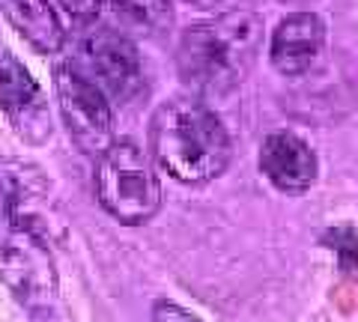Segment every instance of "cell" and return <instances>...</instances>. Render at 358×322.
Wrapping results in <instances>:
<instances>
[{
	"label": "cell",
	"mask_w": 358,
	"mask_h": 322,
	"mask_svg": "<svg viewBox=\"0 0 358 322\" xmlns=\"http://www.w3.org/2000/svg\"><path fill=\"white\" fill-rule=\"evenodd\" d=\"M36 170L21 161H0V275L18 305L45 316L57 305V265L42 227L27 212Z\"/></svg>",
	"instance_id": "1"
},
{
	"label": "cell",
	"mask_w": 358,
	"mask_h": 322,
	"mask_svg": "<svg viewBox=\"0 0 358 322\" xmlns=\"http://www.w3.org/2000/svg\"><path fill=\"white\" fill-rule=\"evenodd\" d=\"M260 48L263 18L248 9H230L182 33L176 45V72L192 93L218 98L251 75Z\"/></svg>",
	"instance_id": "2"
},
{
	"label": "cell",
	"mask_w": 358,
	"mask_h": 322,
	"mask_svg": "<svg viewBox=\"0 0 358 322\" xmlns=\"http://www.w3.org/2000/svg\"><path fill=\"white\" fill-rule=\"evenodd\" d=\"M150 152L159 168L185 185H203L230 164L227 129L197 98H171L150 119Z\"/></svg>",
	"instance_id": "3"
},
{
	"label": "cell",
	"mask_w": 358,
	"mask_h": 322,
	"mask_svg": "<svg viewBox=\"0 0 358 322\" xmlns=\"http://www.w3.org/2000/svg\"><path fill=\"white\" fill-rule=\"evenodd\" d=\"M96 197L120 224L138 227L162 209V182L155 164L138 143L114 140L96 161Z\"/></svg>",
	"instance_id": "4"
},
{
	"label": "cell",
	"mask_w": 358,
	"mask_h": 322,
	"mask_svg": "<svg viewBox=\"0 0 358 322\" xmlns=\"http://www.w3.org/2000/svg\"><path fill=\"white\" fill-rule=\"evenodd\" d=\"M54 93H57L63 123L78 149L99 159L114 143V114H110L108 96L75 63L54 69Z\"/></svg>",
	"instance_id": "5"
},
{
	"label": "cell",
	"mask_w": 358,
	"mask_h": 322,
	"mask_svg": "<svg viewBox=\"0 0 358 322\" xmlns=\"http://www.w3.org/2000/svg\"><path fill=\"white\" fill-rule=\"evenodd\" d=\"M90 81L108 98L126 105L143 90V66L138 57V48L122 36L120 30L99 27L84 39L81 57L75 60Z\"/></svg>",
	"instance_id": "6"
},
{
	"label": "cell",
	"mask_w": 358,
	"mask_h": 322,
	"mask_svg": "<svg viewBox=\"0 0 358 322\" xmlns=\"http://www.w3.org/2000/svg\"><path fill=\"white\" fill-rule=\"evenodd\" d=\"M0 108L24 143L39 147L51 138V117L45 93L30 78L24 63L9 51L0 54Z\"/></svg>",
	"instance_id": "7"
},
{
	"label": "cell",
	"mask_w": 358,
	"mask_h": 322,
	"mask_svg": "<svg viewBox=\"0 0 358 322\" xmlns=\"http://www.w3.org/2000/svg\"><path fill=\"white\" fill-rule=\"evenodd\" d=\"M322 45H326V24L313 13H293L278 21L272 30V45H268V60L281 75H305L313 63L320 60Z\"/></svg>",
	"instance_id": "8"
},
{
	"label": "cell",
	"mask_w": 358,
	"mask_h": 322,
	"mask_svg": "<svg viewBox=\"0 0 358 322\" xmlns=\"http://www.w3.org/2000/svg\"><path fill=\"white\" fill-rule=\"evenodd\" d=\"M260 170L275 188L287 194H301L317 182V152L293 131H275L263 140Z\"/></svg>",
	"instance_id": "9"
},
{
	"label": "cell",
	"mask_w": 358,
	"mask_h": 322,
	"mask_svg": "<svg viewBox=\"0 0 358 322\" xmlns=\"http://www.w3.org/2000/svg\"><path fill=\"white\" fill-rule=\"evenodd\" d=\"M6 21L42 54H57L63 48V24L48 0H0Z\"/></svg>",
	"instance_id": "10"
},
{
	"label": "cell",
	"mask_w": 358,
	"mask_h": 322,
	"mask_svg": "<svg viewBox=\"0 0 358 322\" xmlns=\"http://www.w3.org/2000/svg\"><path fill=\"white\" fill-rule=\"evenodd\" d=\"M117 13L126 15L131 24L147 30H164L173 21V3L171 0H114Z\"/></svg>",
	"instance_id": "11"
},
{
	"label": "cell",
	"mask_w": 358,
	"mask_h": 322,
	"mask_svg": "<svg viewBox=\"0 0 358 322\" xmlns=\"http://www.w3.org/2000/svg\"><path fill=\"white\" fill-rule=\"evenodd\" d=\"M322 242H326L331 251L341 254V263H343L346 272L358 263V239H355L352 227H334V230H329L326 236H322Z\"/></svg>",
	"instance_id": "12"
},
{
	"label": "cell",
	"mask_w": 358,
	"mask_h": 322,
	"mask_svg": "<svg viewBox=\"0 0 358 322\" xmlns=\"http://www.w3.org/2000/svg\"><path fill=\"white\" fill-rule=\"evenodd\" d=\"M331 302H334V307H338L341 314L355 316L358 314V284L355 281H341L331 290Z\"/></svg>",
	"instance_id": "13"
},
{
	"label": "cell",
	"mask_w": 358,
	"mask_h": 322,
	"mask_svg": "<svg viewBox=\"0 0 358 322\" xmlns=\"http://www.w3.org/2000/svg\"><path fill=\"white\" fill-rule=\"evenodd\" d=\"M57 6H63V13L87 24V21H93L99 15V6H102V0H54Z\"/></svg>",
	"instance_id": "14"
},
{
	"label": "cell",
	"mask_w": 358,
	"mask_h": 322,
	"mask_svg": "<svg viewBox=\"0 0 358 322\" xmlns=\"http://www.w3.org/2000/svg\"><path fill=\"white\" fill-rule=\"evenodd\" d=\"M150 322H203V319H197L194 314H188L185 307H179L173 302H155Z\"/></svg>",
	"instance_id": "15"
},
{
	"label": "cell",
	"mask_w": 358,
	"mask_h": 322,
	"mask_svg": "<svg viewBox=\"0 0 358 322\" xmlns=\"http://www.w3.org/2000/svg\"><path fill=\"white\" fill-rule=\"evenodd\" d=\"M185 3H192V6H197V9H212V6L224 3V0H185Z\"/></svg>",
	"instance_id": "16"
},
{
	"label": "cell",
	"mask_w": 358,
	"mask_h": 322,
	"mask_svg": "<svg viewBox=\"0 0 358 322\" xmlns=\"http://www.w3.org/2000/svg\"><path fill=\"white\" fill-rule=\"evenodd\" d=\"M281 3H296V6H305V3H313V0H281Z\"/></svg>",
	"instance_id": "17"
}]
</instances>
